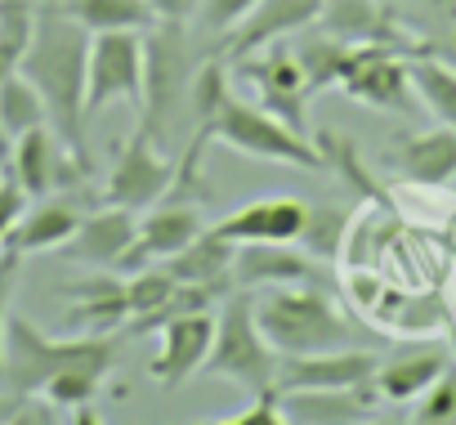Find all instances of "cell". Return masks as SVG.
<instances>
[{
  "mask_svg": "<svg viewBox=\"0 0 456 425\" xmlns=\"http://www.w3.org/2000/svg\"><path fill=\"white\" fill-rule=\"evenodd\" d=\"M86 68H90V32L68 10H37V32L23 54V77L41 90L54 135L68 143L77 161L90 166L86 143Z\"/></svg>",
  "mask_w": 456,
  "mask_h": 425,
  "instance_id": "1",
  "label": "cell"
},
{
  "mask_svg": "<svg viewBox=\"0 0 456 425\" xmlns=\"http://www.w3.org/2000/svg\"><path fill=\"white\" fill-rule=\"evenodd\" d=\"M112 363H117V340L108 331H86L77 340H59V336H45L23 314H10V323H5L0 380L14 394H41L54 376H68V372L108 376Z\"/></svg>",
  "mask_w": 456,
  "mask_h": 425,
  "instance_id": "2",
  "label": "cell"
},
{
  "mask_svg": "<svg viewBox=\"0 0 456 425\" xmlns=\"http://www.w3.org/2000/svg\"><path fill=\"white\" fill-rule=\"evenodd\" d=\"M256 323L265 331V340L282 354H322V349H345L354 340V323L336 309V300L327 291H318L314 282H296V287H265V296H256Z\"/></svg>",
  "mask_w": 456,
  "mask_h": 425,
  "instance_id": "3",
  "label": "cell"
},
{
  "mask_svg": "<svg viewBox=\"0 0 456 425\" xmlns=\"http://www.w3.org/2000/svg\"><path fill=\"white\" fill-rule=\"evenodd\" d=\"M210 139L228 143V148L242 152V157H256V161H278V166H296V170H322L327 166L322 161V148L309 135L291 130L287 121H278L273 112H265L260 103H242L233 94L224 99V108L215 112L210 126H197L192 130V143H188L183 157L197 161Z\"/></svg>",
  "mask_w": 456,
  "mask_h": 425,
  "instance_id": "4",
  "label": "cell"
},
{
  "mask_svg": "<svg viewBox=\"0 0 456 425\" xmlns=\"http://www.w3.org/2000/svg\"><path fill=\"white\" fill-rule=\"evenodd\" d=\"M278 367H282V354L265 340V331L256 323V296L247 287H233L215 318V340L201 363V376L233 380L247 394H260V389L278 385Z\"/></svg>",
  "mask_w": 456,
  "mask_h": 425,
  "instance_id": "5",
  "label": "cell"
},
{
  "mask_svg": "<svg viewBox=\"0 0 456 425\" xmlns=\"http://www.w3.org/2000/svg\"><path fill=\"white\" fill-rule=\"evenodd\" d=\"M188 41L183 23H152L143 37V103H139V126L157 139L161 121L188 99Z\"/></svg>",
  "mask_w": 456,
  "mask_h": 425,
  "instance_id": "6",
  "label": "cell"
},
{
  "mask_svg": "<svg viewBox=\"0 0 456 425\" xmlns=\"http://www.w3.org/2000/svg\"><path fill=\"white\" fill-rule=\"evenodd\" d=\"M349 99L380 108V112H416V90H411V72L407 59H398V45L385 41H367V45H349L345 63H340V81H336Z\"/></svg>",
  "mask_w": 456,
  "mask_h": 425,
  "instance_id": "7",
  "label": "cell"
},
{
  "mask_svg": "<svg viewBox=\"0 0 456 425\" xmlns=\"http://www.w3.org/2000/svg\"><path fill=\"white\" fill-rule=\"evenodd\" d=\"M108 103H143V32H90L86 112L94 117Z\"/></svg>",
  "mask_w": 456,
  "mask_h": 425,
  "instance_id": "8",
  "label": "cell"
},
{
  "mask_svg": "<svg viewBox=\"0 0 456 425\" xmlns=\"http://www.w3.org/2000/svg\"><path fill=\"white\" fill-rule=\"evenodd\" d=\"M175 170H179V161H170L166 152H157V139L139 126L121 143L117 161H112V175L103 184V201L108 206H126V210H134V216H139V210L157 206L175 188Z\"/></svg>",
  "mask_w": 456,
  "mask_h": 425,
  "instance_id": "9",
  "label": "cell"
},
{
  "mask_svg": "<svg viewBox=\"0 0 456 425\" xmlns=\"http://www.w3.org/2000/svg\"><path fill=\"white\" fill-rule=\"evenodd\" d=\"M238 77L251 81V90H256V99H260L265 112H273V117L287 121L291 130L309 135V99H314L318 90L309 86V77H305L296 50H282V45L273 41L269 54H260V59H251V54L238 59Z\"/></svg>",
  "mask_w": 456,
  "mask_h": 425,
  "instance_id": "10",
  "label": "cell"
},
{
  "mask_svg": "<svg viewBox=\"0 0 456 425\" xmlns=\"http://www.w3.org/2000/svg\"><path fill=\"white\" fill-rule=\"evenodd\" d=\"M5 170L23 184L28 197H50V192L72 188L77 179L90 175V166L68 152V143L54 135V126H37V130L19 135L14 148H10V166Z\"/></svg>",
  "mask_w": 456,
  "mask_h": 425,
  "instance_id": "11",
  "label": "cell"
},
{
  "mask_svg": "<svg viewBox=\"0 0 456 425\" xmlns=\"http://www.w3.org/2000/svg\"><path fill=\"white\" fill-rule=\"evenodd\" d=\"M197 233H206V220H201V210L192 206V201H170V206H148V216H143V225H139V238H134V247L121 256V265H117V274H134V269H143V265H152V260H170V256H179Z\"/></svg>",
  "mask_w": 456,
  "mask_h": 425,
  "instance_id": "12",
  "label": "cell"
},
{
  "mask_svg": "<svg viewBox=\"0 0 456 425\" xmlns=\"http://www.w3.org/2000/svg\"><path fill=\"white\" fill-rule=\"evenodd\" d=\"M210 340H215V318L210 309H197V314H179L161 327V349L152 358V380L161 389H179L183 380H192L210 354Z\"/></svg>",
  "mask_w": 456,
  "mask_h": 425,
  "instance_id": "13",
  "label": "cell"
},
{
  "mask_svg": "<svg viewBox=\"0 0 456 425\" xmlns=\"http://www.w3.org/2000/svg\"><path fill=\"white\" fill-rule=\"evenodd\" d=\"M380 367L376 354L367 349H322V354H296L282 358L278 367V394H296V389H336V385H362L371 380Z\"/></svg>",
  "mask_w": 456,
  "mask_h": 425,
  "instance_id": "14",
  "label": "cell"
},
{
  "mask_svg": "<svg viewBox=\"0 0 456 425\" xmlns=\"http://www.w3.org/2000/svg\"><path fill=\"white\" fill-rule=\"evenodd\" d=\"M322 5L327 0H260V5L233 28V37H228V54L247 59V54L269 50L282 37H296V32L314 28L322 19Z\"/></svg>",
  "mask_w": 456,
  "mask_h": 425,
  "instance_id": "15",
  "label": "cell"
},
{
  "mask_svg": "<svg viewBox=\"0 0 456 425\" xmlns=\"http://www.w3.org/2000/svg\"><path fill=\"white\" fill-rule=\"evenodd\" d=\"M134 238H139L134 210L103 201L94 216H81L77 233L63 242V256L68 260H81V265H94V269H117L121 256L134 247Z\"/></svg>",
  "mask_w": 456,
  "mask_h": 425,
  "instance_id": "16",
  "label": "cell"
},
{
  "mask_svg": "<svg viewBox=\"0 0 456 425\" xmlns=\"http://www.w3.org/2000/svg\"><path fill=\"white\" fill-rule=\"evenodd\" d=\"M380 403H385V398H380L376 380L336 385V389H296V394H282L287 421H300V425H358V421H367Z\"/></svg>",
  "mask_w": 456,
  "mask_h": 425,
  "instance_id": "17",
  "label": "cell"
},
{
  "mask_svg": "<svg viewBox=\"0 0 456 425\" xmlns=\"http://www.w3.org/2000/svg\"><path fill=\"white\" fill-rule=\"evenodd\" d=\"M300 229H305V201L296 197H260L215 225L219 238L238 247L242 242H300Z\"/></svg>",
  "mask_w": 456,
  "mask_h": 425,
  "instance_id": "18",
  "label": "cell"
},
{
  "mask_svg": "<svg viewBox=\"0 0 456 425\" xmlns=\"http://www.w3.org/2000/svg\"><path fill=\"white\" fill-rule=\"evenodd\" d=\"M68 300H77L68 309V327H81V331H117L126 327L130 318V300H126V278L112 274V269H99L81 282H68L63 287Z\"/></svg>",
  "mask_w": 456,
  "mask_h": 425,
  "instance_id": "19",
  "label": "cell"
},
{
  "mask_svg": "<svg viewBox=\"0 0 456 425\" xmlns=\"http://www.w3.org/2000/svg\"><path fill=\"white\" fill-rule=\"evenodd\" d=\"M233 282L247 291L314 282V256L291 251V242H242L233 256Z\"/></svg>",
  "mask_w": 456,
  "mask_h": 425,
  "instance_id": "20",
  "label": "cell"
},
{
  "mask_svg": "<svg viewBox=\"0 0 456 425\" xmlns=\"http://www.w3.org/2000/svg\"><path fill=\"white\" fill-rule=\"evenodd\" d=\"M389 157H394L398 175L411 179V184H425V188L447 184V179L456 175V126H443V121H438L434 130L403 135Z\"/></svg>",
  "mask_w": 456,
  "mask_h": 425,
  "instance_id": "21",
  "label": "cell"
},
{
  "mask_svg": "<svg viewBox=\"0 0 456 425\" xmlns=\"http://www.w3.org/2000/svg\"><path fill=\"white\" fill-rule=\"evenodd\" d=\"M443 372H447V354L438 345H416V349H403L394 358H380V367H376L371 380H376V389H380L385 403H411Z\"/></svg>",
  "mask_w": 456,
  "mask_h": 425,
  "instance_id": "22",
  "label": "cell"
},
{
  "mask_svg": "<svg viewBox=\"0 0 456 425\" xmlns=\"http://www.w3.org/2000/svg\"><path fill=\"white\" fill-rule=\"evenodd\" d=\"M77 225H81L77 201H68V197H59V201H41V206L23 210V220H19L14 233L5 238V247L19 251V256L63 251V242L77 233Z\"/></svg>",
  "mask_w": 456,
  "mask_h": 425,
  "instance_id": "23",
  "label": "cell"
},
{
  "mask_svg": "<svg viewBox=\"0 0 456 425\" xmlns=\"http://www.w3.org/2000/svg\"><path fill=\"white\" fill-rule=\"evenodd\" d=\"M318 23L345 45H367V41L394 45L398 41V23L385 0H327Z\"/></svg>",
  "mask_w": 456,
  "mask_h": 425,
  "instance_id": "24",
  "label": "cell"
},
{
  "mask_svg": "<svg viewBox=\"0 0 456 425\" xmlns=\"http://www.w3.org/2000/svg\"><path fill=\"white\" fill-rule=\"evenodd\" d=\"M233 256H238V242L219 238L215 229L197 233L179 256L166 260V269L179 278V282H210V287H228L233 291Z\"/></svg>",
  "mask_w": 456,
  "mask_h": 425,
  "instance_id": "25",
  "label": "cell"
},
{
  "mask_svg": "<svg viewBox=\"0 0 456 425\" xmlns=\"http://www.w3.org/2000/svg\"><path fill=\"white\" fill-rule=\"evenodd\" d=\"M407 72H411V90L429 108V117L443 126H456V63L438 59L434 50H420L407 59Z\"/></svg>",
  "mask_w": 456,
  "mask_h": 425,
  "instance_id": "26",
  "label": "cell"
},
{
  "mask_svg": "<svg viewBox=\"0 0 456 425\" xmlns=\"http://www.w3.org/2000/svg\"><path fill=\"white\" fill-rule=\"evenodd\" d=\"M63 10L86 32H148L157 23L143 0H68Z\"/></svg>",
  "mask_w": 456,
  "mask_h": 425,
  "instance_id": "27",
  "label": "cell"
},
{
  "mask_svg": "<svg viewBox=\"0 0 456 425\" xmlns=\"http://www.w3.org/2000/svg\"><path fill=\"white\" fill-rule=\"evenodd\" d=\"M0 126H5L10 139H19V135H28L37 126H50L45 99L23 72H10L5 81H0Z\"/></svg>",
  "mask_w": 456,
  "mask_h": 425,
  "instance_id": "28",
  "label": "cell"
},
{
  "mask_svg": "<svg viewBox=\"0 0 456 425\" xmlns=\"http://www.w3.org/2000/svg\"><path fill=\"white\" fill-rule=\"evenodd\" d=\"M37 32L32 0H0V81L23 68V54Z\"/></svg>",
  "mask_w": 456,
  "mask_h": 425,
  "instance_id": "29",
  "label": "cell"
},
{
  "mask_svg": "<svg viewBox=\"0 0 456 425\" xmlns=\"http://www.w3.org/2000/svg\"><path fill=\"white\" fill-rule=\"evenodd\" d=\"M349 233V216L340 206H305V229H300V242L314 260H331L340 251Z\"/></svg>",
  "mask_w": 456,
  "mask_h": 425,
  "instance_id": "30",
  "label": "cell"
},
{
  "mask_svg": "<svg viewBox=\"0 0 456 425\" xmlns=\"http://www.w3.org/2000/svg\"><path fill=\"white\" fill-rule=\"evenodd\" d=\"M345 50H349V45L336 41L331 32H322V37H305V41L296 45V59H300V68H305V77H309L314 90H327V86L340 81Z\"/></svg>",
  "mask_w": 456,
  "mask_h": 425,
  "instance_id": "31",
  "label": "cell"
},
{
  "mask_svg": "<svg viewBox=\"0 0 456 425\" xmlns=\"http://www.w3.org/2000/svg\"><path fill=\"white\" fill-rule=\"evenodd\" d=\"M224 99H228V72H224L219 59H210V63H201V68L192 72V81H188V108H192V121H197V126H210L215 112L224 108Z\"/></svg>",
  "mask_w": 456,
  "mask_h": 425,
  "instance_id": "32",
  "label": "cell"
},
{
  "mask_svg": "<svg viewBox=\"0 0 456 425\" xmlns=\"http://www.w3.org/2000/svg\"><path fill=\"white\" fill-rule=\"evenodd\" d=\"M175 287H179V278H175L170 269H152V265L134 269V274L126 278V300H130V318H139V314H152L157 305H166Z\"/></svg>",
  "mask_w": 456,
  "mask_h": 425,
  "instance_id": "33",
  "label": "cell"
},
{
  "mask_svg": "<svg viewBox=\"0 0 456 425\" xmlns=\"http://www.w3.org/2000/svg\"><path fill=\"white\" fill-rule=\"evenodd\" d=\"M411 421H420V425H447V421H456V372H443V376L420 394Z\"/></svg>",
  "mask_w": 456,
  "mask_h": 425,
  "instance_id": "34",
  "label": "cell"
},
{
  "mask_svg": "<svg viewBox=\"0 0 456 425\" xmlns=\"http://www.w3.org/2000/svg\"><path fill=\"white\" fill-rule=\"evenodd\" d=\"M260 5V0H201V23H206V32H215V37H228L233 32L251 10Z\"/></svg>",
  "mask_w": 456,
  "mask_h": 425,
  "instance_id": "35",
  "label": "cell"
},
{
  "mask_svg": "<svg viewBox=\"0 0 456 425\" xmlns=\"http://www.w3.org/2000/svg\"><path fill=\"white\" fill-rule=\"evenodd\" d=\"M287 412H282V394L278 389H260L251 394V407L238 412V416H224V425H282Z\"/></svg>",
  "mask_w": 456,
  "mask_h": 425,
  "instance_id": "36",
  "label": "cell"
},
{
  "mask_svg": "<svg viewBox=\"0 0 456 425\" xmlns=\"http://www.w3.org/2000/svg\"><path fill=\"white\" fill-rule=\"evenodd\" d=\"M23 210H28V192H23V184L14 175H5L0 179V247H5V238L23 220Z\"/></svg>",
  "mask_w": 456,
  "mask_h": 425,
  "instance_id": "37",
  "label": "cell"
},
{
  "mask_svg": "<svg viewBox=\"0 0 456 425\" xmlns=\"http://www.w3.org/2000/svg\"><path fill=\"white\" fill-rule=\"evenodd\" d=\"M19 265L23 256L0 247V354H5V323H10V300H14V287H19Z\"/></svg>",
  "mask_w": 456,
  "mask_h": 425,
  "instance_id": "38",
  "label": "cell"
},
{
  "mask_svg": "<svg viewBox=\"0 0 456 425\" xmlns=\"http://www.w3.org/2000/svg\"><path fill=\"white\" fill-rule=\"evenodd\" d=\"M157 23H188L201 14V0H143Z\"/></svg>",
  "mask_w": 456,
  "mask_h": 425,
  "instance_id": "39",
  "label": "cell"
},
{
  "mask_svg": "<svg viewBox=\"0 0 456 425\" xmlns=\"http://www.w3.org/2000/svg\"><path fill=\"white\" fill-rule=\"evenodd\" d=\"M420 5H425L438 23H447V28L456 32V0H420Z\"/></svg>",
  "mask_w": 456,
  "mask_h": 425,
  "instance_id": "40",
  "label": "cell"
},
{
  "mask_svg": "<svg viewBox=\"0 0 456 425\" xmlns=\"http://www.w3.org/2000/svg\"><path fill=\"white\" fill-rule=\"evenodd\" d=\"M14 416V394H0V421Z\"/></svg>",
  "mask_w": 456,
  "mask_h": 425,
  "instance_id": "41",
  "label": "cell"
},
{
  "mask_svg": "<svg viewBox=\"0 0 456 425\" xmlns=\"http://www.w3.org/2000/svg\"><path fill=\"white\" fill-rule=\"evenodd\" d=\"M452 354H456V327H452Z\"/></svg>",
  "mask_w": 456,
  "mask_h": 425,
  "instance_id": "42",
  "label": "cell"
}]
</instances>
